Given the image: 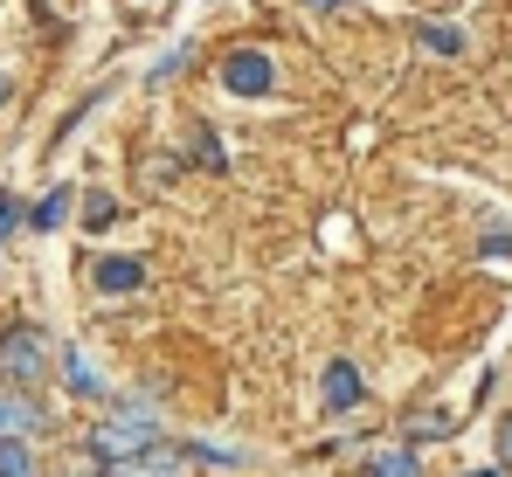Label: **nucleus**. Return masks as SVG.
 <instances>
[{
	"mask_svg": "<svg viewBox=\"0 0 512 477\" xmlns=\"http://www.w3.org/2000/svg\"><path fill=\"white\" fill-rule=\"evenodd\" d=\"M42 367H49V339H42V325H14V332H0V374H7L14 388H35Z\"/></svg>",
	"mask_w": 512,
	"mask_h": 477,
	"instance_id": "nucleus-2",
	"label": "nucleus"
},
{
	"mask_svg": "<svg viewBox=\"0 0 512 477\" xmlns=\"http://www.w3.org/2000/svg\"><path fill=\"white\" fill-rule=\"evenodd\" d=\"M63 215H70V187H56V194H42V201L28 208V229H63Z\"/></svg>",
	"mask_w": 512,
	"mask_h": 477,
	"instance_id": "nucleus-8",
	"label": "nucleus"
},
{
	"mask_svg": "<svg viewBox=\"0 0 512 477\" xmlns=\"http://www.w3.org/2000/svg\"><path fill=\"white\" fill-rule=\"evenodd\" d=\"M194 153H201L208 173H229V153H222V139H215V132H194Z\"/></svg>",
	"mask_w": 512,
	"mask_h": 477,
	"instance_id": "nucleus-13",
	"label": "nucleus"
},
{
	"mask_svg": "<svg viewBox=\"0 0 512 477\" xmlns=\"http://www.w3.org/2000/svg\"><path fill=\"white\" fill-rule=\"evenodd\" d=\"M416 42H423L429 56H464V35H457V28H443V21H423V28H416Z\"/></svg>",
	"mask_w": 512,
	"mask_h": 477,
	"instance_id": "nucleus-9",
	"label": "nucleus"
},
{
	"mask_svg": "<svg viewBox=\"0 0 512 477\" xmlns=\"http://www.w3.org/2000/svg\"><path fill=\"white\" fill-rule=\"evenodd\" d=\"M478 477H506V471H478Z\"/></svg>",
	"mask_w": 512,
	"mask_h": 477,
	"instance_id": "nucleus-23",
	"label": "nucleus"
},
{
	"mask_svg": "<svg viewBox=\"0 0 512 477\" xmlns=\"http://www.w3.org/2000/svg\"><path fill=\"white\" fill-rule=\"evenodd\" d=\"M222 90L229 97H270L277 90V63L263 49H229L222 56Z\"/></svg>",
	"mask_w": 512,
	"mask_h": 477,
	"instance_id": "nucleus-3",
	"label": "nucleus"
},
{
	"mask_svg": "<svg viewBox=\"0 0 512 477\" xmlns=\"http://www.w3.org/2000/svg\"><path fill=\"white\" fill-rule=\"evenodd\" d=\"M450 429H457V415H416L409 422V436H450Z\"/></svg>",
	"mask_w": 512,
	"mask_h": 477,
	"instance_id": "nucleus-17",
	"label": "nucleus"
},
{
	"mask_svg": "<svg viewBox=\"0 0 512 477\" xmlns=\"http://www.w3.org/2000/svg\"><path fill=\"white\" fill-rule=\"evenodd\" d=\"M485 249H492V256H512V236H485Z\"/></svg>",
	"mask_w": 512,
	"mask_h": 477,
	"instance_id": "nucleus-19",
	"label": "nucleus"
},
{
	"mask_svg": "<svg viewBox=\"0 0 512 477\" xmlns=\"http://www.w3.org/2000/svg\"><path fill=\"white\" fill-rule=\"evenodd\" d=\"M90 450L104 457V464H146L153 450H160V415H153V401H125L111 422H97V436H90Z\"/></svg>",
	"mask_w": 512,
	"mask_h": 477,
	"instance_id": "nucleus-1",
	"label": "nucleus"
},
{
	"mask_svg": "<svg viewBox=\"0 0 512 477\" xmlns=\"http://www.w3.org/2000/svg\"><path fill=\"white\" fill-rule=\"evenodd\" d=\"M367 471L374 477H423V464H416V450H381Z\"/></svg>",
	"mask_w": 512,
	"mask_h": 477,
	"instance_id": "nucleus-10",
	"label": "nucleus"
},
{
	"mask_svg": "<svg viewBox=\"0 0 512 477\" xmlns=\"http://www.w3.org/2000/svg\"><path fill=\"white\" fill-rule=\"evenodd\" d=\"M104 477H153V471H146V464H111Z\"/></svg>",
	"mask_w": 512,
	"mask_h": 477,
	"instance_id": "nucleus-18",
	"label": "nucleus"
},
{
	"mask_svg": "<svg viewBox=\"0 0 512 477\" xmlns=\"http://www.w3.org/2000/svg\"><path fill=\"white\" fill-rule=\"evenodd\" d=\"M187 457H194V464H215V471H222V464H229V471L243 464V450H229V443H187Z\"/></svg>",
	"mask_w": 512,
	"mask_h": 477,
	"instance_id": "nucleus-12",
	"label": "nucleus"
},
{
	"mask_svg": "<svg viewBox=\"0 0 512 477\" xmlns=\"http://www.w3.org/2000/svg\"><path fill=\"white\" fill-rule=\"evenodd\" d=\"M63 381H70V395H84V401H111V381L97 374V360L84 346H63Z\"/></svg>",
	"mask_w": 512,
	"mask_h": 477,
	"instance_id": "nucleus-5",
	"label": "nucleus"
},
{
	"mask_svg": "<svg viewBox=\"0 0 512 477\" xmlns=\"http://www.w3.org/2000/svg\"><path fill=\"white\" fill-rule=\"evenodd\" d=\"M499 457L512 464V415H506V429H499Z\"/></svg>",
	"mask_w": 512,
	"mask_h": 477,
	"instance_id": "nucleus-20",
	"label": "nucleus"
},
{
	"mask_svg": "<svg viewBox=\"0 0 512 477\" xmlns=\"http://www.w3.org/2000/svg\"><path fill=\"white\" fill-rule=\"evenodd\" d=\"M14 229H28V208L14 194H0V236H14Z\"/></svg>",
	"mask_w": 512,
	"mask_h": 477,
	"instance_id": "nucleus-16",
	"label": "nucleus"
},
{
	"mask_svg": "<svg viewBox=\"0 0 512 477\" xmlns=\"http://www.w3.org/2000/svg\"><path fill=\"white\" fill-rule=\"evenodd\" d=\"M0 104H7V77H0Z\"/></svg>",
	"mask_w": 512,
	"mask_h": 477,
	"instance_id": "nucleus-22",
	"label": "nucleus"
},
{
	"mask_svg": "<svg viewBox=\"0 0 512 477\" xmlns=\"http://www.w3.org/2000/svg\"><path fill=\"white\" fill-rule=\"evenodd\" d=\"M139 284H146V263H139V256H104V263H97V291L125 298V291H139Z\"/></svg>",
	"mask_w": 512,
	"mask_h": 477,
	"instance_id": "nucleus-7",
	"label": "nucleus"
},
{
	"mask_svg": "<svg viewBox=\"0 0 512 477\" xmlns=\"http://www.w3.org/2000/svg\"><path fill=\"white\" fill-rule=\"evenodd\" d=\"M360 395H367V388H360V367H353V360H333V367H326V408L346 415V408H360Z\"/></svg>",
	"mask_w": 512,
	"mask_h": 477,
	"instance_id": "nucleus-6",
	"label": "nucleus"
},
{
	"mask_svg": "<svg viewBox=\"0 0 512 477\" xmlns=\"http://www.w3.org/2000/svg\"><path fill=\"white\" fill-rule=\"evenodd\" d=\"M0 477H35V450L28 443H0Z\"/></svg>",
	"mask_w": 512,
	"mask_h": 477,
	"instance_id": "nucleus-11",
	"label": "nucleus"
},
{
	"mask_svg": "<svg viewBox=\"0 0 512 477\" xmlns=\"http://www.w3.org/2000/svg\"><path fill=\"white\" fill-rule=\"evenodd\" d=\"M187 63H194V49L180 42L173 56H160V63H153V83H173V77H180V70H187Z\"/></svg>",
	"mask_w": 512,
	"mask_h": 477,
	"instance_id": "nucleus-15",
	"label": "nucleus"
},
{
	"mask_svg": "<svg viewBox=\"0 0 512 477\" xmlns=\"http://www.w3.org/2000/svg\"><path fill=\"white\" fill-rule=\"evenodd\" d=\"M42 436V408L28 401V388H0V443H28Z\"/></svg>",
	"mask_w": 512,
	"mask_h": 477,
	"instance_id": "nucleus-4",
	"label": "nucleus"
},
{
	"mask_svg": "<svg viewBox=\"0 0 512 477\" xmlns=\"http://www.w3.org/2000/svg\"><path fill=\"white\" fill-rule=\"evenodd\" d=\"M111 222H118V201H111V194H90L84 201V229H111Z\"/></svg>",
	"mask_w": 512,
	"mask_h": 477,
	"instance_id": "nucleus-14",
	"label": "nucleus"
},
{
	"mask_svg": "<svg viewBox=\"0 0 512 477\" xmlns=\"http://www.w3.org/2000/svg\"><path fill=\"white\" fill-rule=\"evenodd\" d=\"M305 7H340V0H305Z\"/></svg>",
	"mask_w": 512,
	"mask_h": 477,
	"instance_id": "nucleus-21",
	"label": "nucleus"
}]
</instances>
